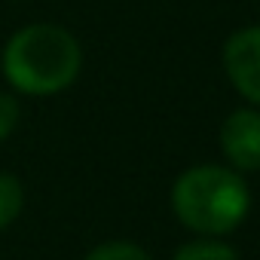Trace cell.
<instances>
[{
    "label": "cell",
    "mask_w": 260,
    "mask_h": 260,
    "mask_svg": "<svg viewBox=\"0 0 260 260\" xmlns=\"http://www.w3.org/2000/svg\"><path fill=\"white\" fill-rule=\"evenodd\" d=\"M83 68L80 40L61 25H28L4 49V74L25 95H55L68 89Z\"/></svg>",
    "instance_id": "6da1fadb"
},
{
    "label": "cell",
    "mask_w": 260,
    "mask_h": 260,
    "mask_svg": "<svg viewBox=\"0 0 260 260\" xmlns=\"http://www.w3.org/2000/svg\"><path fill=\"white\" fill-rule=\"evenodd\" d=\"M172 208L187 230L199 236H223L245 220L251 193L236 169L205 162L187 169L175 181Z\"/></svg>",
    "instance_id": "7a4b0ae2"
},
{
    "label": "cell",
    "mask_w": 260,
    "mask_h": 260,
    "mask_svg": "<svg viewBox=\"0 0 260 260\" xmlns=\"http://www.w3.org/2000/svg\"><path fill=\"white\" fill-rule=\"evenodd\" d=\"M223 71L236 92L260 107V25L230 34L223 43Z\"/></svg>",
    "instance_id": "3957f363"
},
{
    "label": "cell",
    "mask_w": 260,
    "mask_h": 260,
    "mask_svg": "<svg viewBox=\"0 0 260 260\" xmlns=\"http://www.w3.org/2000/svg\"><path fill=\"white\" fill-rule=\"evenodd\" d=\"M220 147L236 172H257L260 169V110H251V107L233 110L220 128Z\"/></svg>",
    "instance_id": "277c9868"
},
{
    "label": "cell",
    "mask_w": 260,
    "mask_h": 260,
    "mask_svg": "<svg viewBox=\"0 0 260 260\" xmlns=\"http://www.w3.org/2000/svg\"><path fill=\"white\" fill-rule=\"evenodd\" d=\"M172 260H239V254L226 242H217L214 236H208V239L187 242L184 248L175 251Z\"/></svg>",
    "instance_id": "5b68a950"
},
{
    "label": "cell",
    "mask_w": 260,
    "mask_h": 260,
    "mask_svg": "<svg viewBox=\"0 0 260 260\" xmlns=\"http://www.w3.org/2000/svg\"><path fill=\"white\" fill-rule=\"evenodd\" d=\"M25 205V190L19 184V178H13L10 172H0V230H7Z\"/></svg>",
    "instance_id": "8992f818"
},
{
    "label": "cell",
    "mask_w": 260,
    "mask_h": 260,
    "mask_svg": "<svg viewBox=\"0 0 260 260\" xmlns=\"http://www.w3.org/2000/svg\"><path fill=\"white\" fill-rule=\"evenodd\" d=\"M86 260H153L138 242H125V239H113V242H101L95 245Z\"/></svg>",
    "instance_id": "52a82bcc"
},
{
    "label": "cell",
    "mask_w": 260,
    "mask_h": 260,
    "mask_svg": "<svg viewBox=\"0 0 260 260\" xmlns=\"http://www.w3.org/2000/svg\"><path fill=\"white\" fill-rule=\"evenodd\" d=\"M19 119H22V107H19L16 95H10V92H0V141H4V138H10V135L16 132Z\"/></svg>",
    "instance_id": "ba28073f"
}]
</instances>
